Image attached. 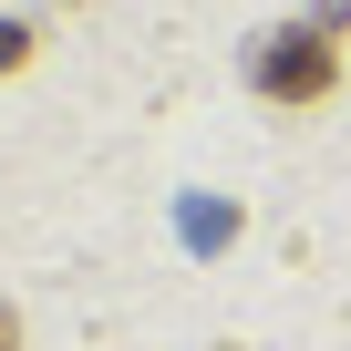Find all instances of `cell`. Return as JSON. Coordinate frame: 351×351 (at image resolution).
<instances>
[{"label": "cell", "instance_id": "cell-1", "mask_svg": "<svg viewBox=\"0 0 351 351\" xmlns=\"http://www.w3.org/2000/svg\"><path fill=\"white\" fill-rule=\"evenodd\" d=\"M248 83L269 104H320L341 83V21H279L258 52H248Z\"/></svg>", "mask_w": 351, "mask_h": 351}, {"label": "cell", "instance_id": "cell-3", "mask_svg": "<svg viewBox=\"0 0 351 351\" xmlns=\"http://www.w3.org/2000/svg\"><path fill=\"white\" fill-rule=\"evenodd\" d=\"M0 351H21V320H11V310H0Z\"/></svg>", "mask_w": 351, "mask_h": 351}, {"label": "cell", "instance_id": "cell-2", "mask_svg": "<svg viewBox=\"0 0 351 351\" xmlns=\"http://www.w3.org/2000/svg\"><path fill=\"white\" fill-rule=\"evenodd\" d=\"M21 52H32V32H21V21H0V73H11Z\"/></svg>", "mask_w": 351, "mask_h": 351}]
</instances>
